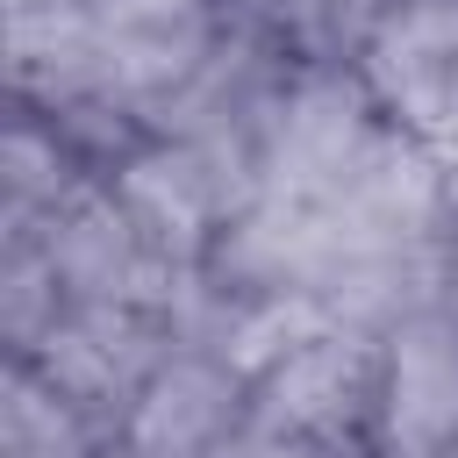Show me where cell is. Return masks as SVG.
<instances>
[{
	"instance_id": "6da1fadb",
	"label": "cell",
	"mask_w": 458,
	"mask_h": 458,
	"mask_svg": "<svg viewBox=\"0 0 458 458\" xmlns=\"http://www.w3.org/2000/svg\"><path fill=\"white\" fill-rule=\"evenodd\" d=\"M351 386H358V358L344 344H301V351H286V365L272 379L279 415L301 422V429L308 422H336L351 408Z\"/></svg>"
},
{
	"instance_id": "7a4b0ae2",
	"label": "cell",
	"mask_w": 458,
	"mask_h": 458,
	"mask_svg": "<svg viewBox=\"0 0 458 458\" xmlns=\"http://www.w3.org/2000/svg\"><path fill=\"white\" fill-rule=\"evenodd\" d=\"M114 14H129V21H165V14H179L186 0H107Z\"/></svg>"
}]
</instances>
